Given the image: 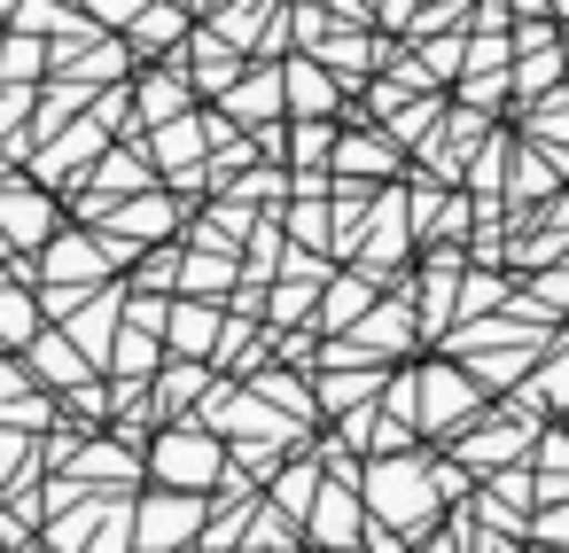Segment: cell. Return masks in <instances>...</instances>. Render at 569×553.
<instances>
[{
  "mask_svg": "<svg viewBox=\"0 0 569 553\" xmlns=\"http://www.w3.org/2000/svg\"><path fill=\"white\" fill-rule=\"evenodd\" d=\"M118 359H126V374H141V366H149V335H126V351H118Z\"/></svg>",
  "mask_w": 569,
  "mask_h": 553,
  "instance_id": "obj_5",
  "label": "cell"
},
{
  "mask_svg": "<svg viewBox=\"0 0 569 553\" xmlns=\"http://www.w3.org/2000/svg\"><path fill=\"white\" fill-rule=\"evenodd\" d=\"M40 219H48V211H40V195H24V188H17V203L0 195V227H17V234H32Z\"/></svg>",
  "mask_w": 569,
  "mask_h": 553,
  "instance_id": "obj_3",
  "label": "cell"
},
{
  "mask_svg": "<svg viewBox=\"0 0 569 553\" xmlns=\"http://www.w3.org/2000/svg\"><path fill=\"white\" fill-rule=\"evenodd\" d=\"M102 258H94V242H56V258H48V273L56 281H87Z\"/></svg>",
  "mask_w": 569,
  "mask_h": 553,
  "instance_id": "obj_2",
  "label": "cell"
},
{
  "mask_svg": "<svg viewBox=\"0 0 569 553\" xmlns=\"http://www.w3.org/2000/svg\"><path fill=\"white\" fill-rule=\"evenodd\" d=\"M172 335L203 351V343H211V312H196V304H180V312H172Z\"/></svg>",
  "mask_w": 569,
  "mask_h": 553,
  "instance_id": "obj_4",
  "label": "cell"
},
{
  "mask_svg": "<svg viewBox=\"0 0 569 553\" xmlns=\"http://www.w3.org/2000/svg\"><path fill=\"white\" fill-rule=\"evenodd\" d=\"M172 452H164V475H180V483H203L211 467H219V452L203 444V436H164Z\"/></svg>",
  "mask_w": 569,
  "mask_h": 553,
  "instance_id": "obj_1",
  "label": "cell"
}]
</instances>
